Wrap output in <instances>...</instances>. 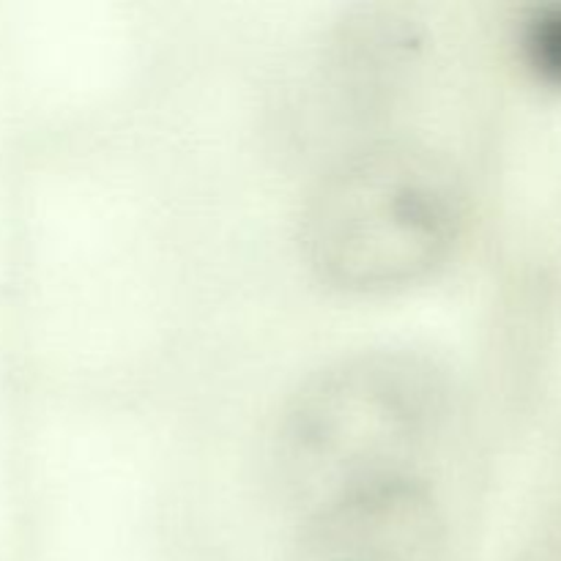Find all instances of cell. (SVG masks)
Here are the masks:
<instances>
[{"instance_id": "3", "label": "cell", "mask_w": 561, "mask_h": 561, "mask_svg": "<svg viewBox=\"0 0 561 561\" xmlns=\"http://www.w3.org/2000/svg\"><path fill=\"white\" fill-rule=\"evenodd\" d=\"M285 561H447V529L422 482L316 510Z\"/></svg>"}, {"instance_id": "2", "label": "cell", "mask_w": 561, "mask_h": 561, "mask_svg": "<svg viewBox=\"0 0 561 561\" xmlns=\"http://www.w3.org/2000/svg\"><path fill=\"white\" fill-rule=\"evenodd\" d=\"M460 192L431 148L378 142L334 164L310 192L301 239L334 285L381 290L431 272L455 241Z\"/></svg>"}, {"instance_id": "4", "label": "cell", "mask_w": 561, "mask_h": 561, "mask_svg": "<svg viewBox=\"0 0 561 561\" xmlns=\"http://www.w3.org/2000/svg\"><path fill=\"white\" fill-rule=\"evenodd\" d=\"M524 53L542 80L561 85V0L531 11L524 25Z\"/></svg>"}, {"instance_id": "1", "label": "cell", "mask_w": 561, "mask_h": 561, "mask_svg": "<svg viewBox=\"0 0 561 561\" xmlns=\"http://www.w3.org/2000/svg\"><path fill=\"white\" fill-rule=\"evenodd\" d=\"M447 416L444 373L414 351H365L318 373L279 425L285 493L307 515L378 488L422 482Z\"/></svg>"}]
</instances>
